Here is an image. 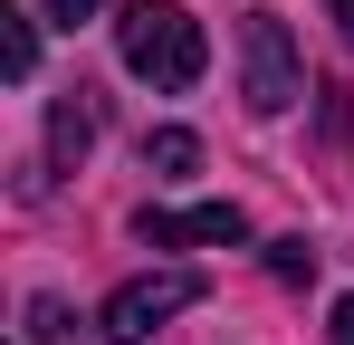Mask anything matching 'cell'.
<instances>
[{
    "label": "cell",
    "mask_w": 354,
    "mask_h": 345,
    "mask_svg": "<svg viewBox=\"0 0 354 345\" xmlns=\"http://www.w3.org/2000/svg\"><path fill=\"white\" fill-rule=\"evenodd\" d=\"M115 57H124V77H144V87L182 96V87H201L211 39H201V19H192L182 0H134V10L115 19Z\"/></svg>",
    "instance_id": "6da1fadb"
},
{
    "label": "cell",
    "mask_w": 354,
    "mask_h": 345,
    "mask_svg": "<svg viewBox=\"0 0 354 345\" xmlns=\"http://www.w3.org/2000/svg\"><path fill=\"white\" fill-rule=\"evenodd\" d=\"M239 96H249V115H288L306 96V67H297V39H288L278 10L239 19Z\"/></svg>",
    "instance_id": "7a4b0ae2"
},
{
    "label": "cell",
    "mask_w": 354,
    "mask_h": 345,
    "mask_svg": "<svg viewBox=\"0 0 354 345\" xmlns=\"http://www.w3.org/2000/svg\"><path fill=\"white\" fill-rule=\"evenodd\" d=\"M182 307H201V278L192 269H153V278H124L115 297H106V317H96V336L106 345H144L163 317H182Z\"/></svg>",
    "instance_id": "3957f363"
},
{
    "label": "cell",
    "mask_w": 354,
    "mask_h": 345,
    "mask_svg": "<svg viewBox=\"0 0 354 345\" xmlns=\"http://www.w3.org/2000/svg\"><path fill=\"white\" fill-rule=\"evenodd\" d=\"M144 240L153 249H239L249 240V211L239 202H192V211H144Z\"/></svg>",
    "instance_id": "277c9868"
},
{
    "label": "cell",
    "mask_w": 354,
    "mask_h": 345,
    "mask_svg": "<svg viewBox=\"0 0 354 345\" xmlns=\"http://www.w3.org/2000/svg\"><path fill=\"white\" fill-rule=\"evenodd\" d=\"M86 144H96V96H86V87H67L58 106H48V163L77 172V163H86Z\"/></svg>",
    "instance_id": "5b68a950"
},
{
    "label": "cell",
    "mask_w": 354,
    "mask_h": 345,
    "mask_svg": "<svg viewBox=\"0 0 354 345\" xmlns=\"http://www.w3.org/2000/svg\"><path fill=\"white\" fill-rule=\"evenodd\" d=\"M0 77H39V19L0 10Z\"/></svg>",
    "instance_id": "8992f818"
},
{
    "label": "cell",
    "mask_w": 354,
    "mask_h": 345,
    "mask_svg": "<svg viewBox=\"0 0 354 345\" xmlns=\"http://www.w3.org/2000/svg\"><path fill=\"white\" fill-rule=\"evenodd\" d=\"M201 163V134L192 125H163V134H144V172H192Z\"/></svg>",
    "instance_id": "52a82bcc"
},
{
    "label": "cell",
    "mask_w": 354,
    "mask_h": 345,
    "mask_svg": "<svg viewBox=\"0 0 354 345\" xmlns=\"http://www.w3.org/2000/svg\"><path fill=\"white\" fill-rule=\"evenodd\" d=\"M29 345H86L77 307H67V297H29Z\"/></svg>",
    "instance_id": "ba28073f"
},
{
    "label": "cell",
    "mask_w": 354,
    "mask_h": 345,
    "mask_svg": "<svg viewBox=\"0 0 354 345\" xmlns=\"http://www.w3.org/2000/svg\"><path fill=\"white\" fill-rule=\"evenodd\" d=\"M268 269H278V278H316V249H306V240H268Z\"/></svg>",
    "instance_id": "9c48e42d"
},
{
    "label": "cell",
    "mask_w": 354,
    "mask_h": 345,
    "mask_svg": "<svg viewBox=\"0 0 354 345\" xmlns=\"http://www.w3.org/2000/svg\"><path fill=\"white\" fill-rule=\"evenodd\" d=\"M39 10H48V19H67V29H77V19H96V10H106V0H39Z\"/></svg>",
    "instance_id": "30bf717a"
},
{
    "label": "cell",
    "mask_w": 354,
    "mask_h": 345,
    "mask_svg": "<svg viewBox=\"0 0 354 345\" xmlns=\"http://www.w3.org/2000/svg\"><path fill=\"white\" fill-rule=\"evenodd\" d=\"M326 19H335V29H345V48H354V0H326Z\"/></svg>",
    "instance_id": "8fae6325"
},
{
    "label": "cell",
    "mask_w": 354,
    "mask_h": 345,
    "mask_svg": "<svg viewBox=\"0 0 354 345\" xmlns=\"http://www.w3.org/2000/svg\"><path fill=\"white\" fill-rule=\"evenodd\" d=\"M335 345H354V297H335Z\"/></svg>",
    "instance_id": "7c38bea8"
}]
</instances>
